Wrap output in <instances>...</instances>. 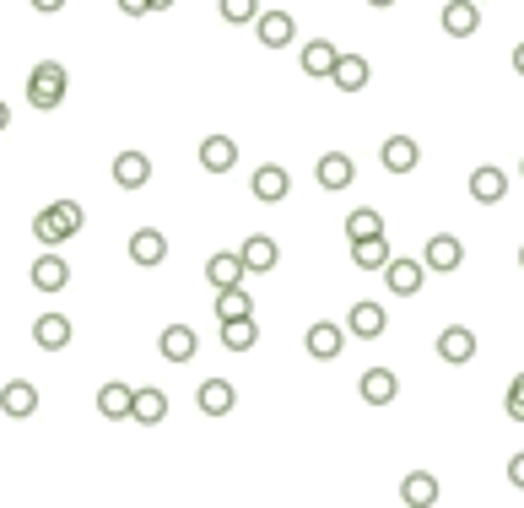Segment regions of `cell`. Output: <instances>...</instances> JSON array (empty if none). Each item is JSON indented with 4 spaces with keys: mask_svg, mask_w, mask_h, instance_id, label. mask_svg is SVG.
<instances>
[{
    "mask_svg": "<svg viewBox=\"0 0 524 508\" xmlns=\"http://www.w3.org/2000/svg\"><path fill=\"white\" fill-rule=\"evenodd\" d=\"M82 222H87V211L76 206V200H55V206H44L33 217V233H38V244H65V238H76L82 233Z\"/></svg>",
    "mask_w": 524,
    "mask_h": 508,
    "instance_id": "cell-1",
    "label": "cell"
},
{
    "mask_svg": "<svg viewBox=\"0 0 524 508\" xmlns=\"http://www.w3.org/2000/svg\"><path fill=\"white\" fill-rule=\"evenodd\" d=\"M28 103H33V109H60V103H65V65H60V60L33 65V76H28Z\"/></svg>",
    "mask_w": 524,
    "mask_h": 508,
    "instance_id": "cell-2",
    "label": "cell"
},
{
    "mask_svg": "<svg viewBox=\"0 0 524 508\" xmlns=\"http://www.w3.org/2000/svg\"><path fill=\"white\" fill-rule=\"evenodd\" d=\"M422 265H427V271H438V276L460 271V265H465V244L454 233H433V238H427V249H422Z\"/></svg>",
    "mask_w": 524,
    "mask_h": 508,
    "instance_id": "cell-3",
    "label": "cell"
},
{
    "mask_svg": "<svg viewBox=\"0 0 524 508\" xmlns=\"http://www.w3.org/2000/svg\"><path fill=\"white\" fill-rule=\"evenodd\" d=\"M384 282H389V292H395V298H416V292H422V282H427V265H422V260H400V254H389Z\"/></svg>",
    "mask_w": 524,
    "mask_h": 508,
    "instance_id": "cell-4",
    "label": "cell"
},
{
    "mask_svg": "<svg viewBox=\"0 0 524 508\" xmlns=\"http://www.w3.org/2000/svg\"><path fill=\"white\" fill-rule=\"evenodd\" d=\"M308 357H314V363H335V357L346 352V330L335 325V319H319V325H308Z\"/></svg>",
    "mask_w": 524,
    "mask_h": 508,
    "instance_id": "cell-5",
    "label": "cell"
},
{
    "mask_svg": "<svg viewBox=\"0 0 524 508\" xmlns=\"http://www.w3.org/2000/svg\"><path fill=\"white\" fill-rule=\"evenodd\" d=\"M168 260V238L163 227H136L130 233V265H141V271H152V265Z\"/></svg>",
    "mask_w": 524,
    "mask_h": 508,
    "instance_id": "cell-6",
    "label": "cell"
},
{
    "mask_svg": "<svg viewBox=\"0 0 524 508\" xmlns=\"http://www.w3.org/2000/svg\"><path fill=\"white\" fill-rule=\"evenodd\" d=\"M384 330H389V309H379V303H352V314H346V336L379 341Z\"/></svg>",
    "mask_w": 524,
    "mask_h": 508,
    "instance_id": "cell-7",
    "label": "cell"
},
{
    "mask_svg": "<svg viewBox=\"0 0 524 508\" xmlns=\"http://www.w3.org/2000/svg\"><path fill=\"white\" fill-rule=\"evenodd\" d=\"M249 190H254V200H265V206H281L287 190H292V179H287V168H281V163H260V168H254V179H249Z\"/></svg>",
    "mask_w": 524,
    "mask_h": 508,
    "instance_id": "cell-8",
    "label": "cell"
},
{
    "mask_svg": "<svg viewBox=\"0 0 524 508\" xmlns=\"http://www.w3.org/2000/svg\"><path fill=\"white\" fill-rule=\"evenodd\" d=\"M254 33H260L265 49H287L292 38H298V22H292L287 11H260V17H254Z\"/></svg>",
    "mask_w": 524,
    "mask_h": 508,
    "instance_id": "cell-9",
    "label": "cell"
},
{
    "mask_svg": "<svg viewBox=\"0 0 524 508\" xmlns=\"http://www.w3.org/2000/svg\"><path fill=\"white\" fill-rule=\"evenodd\" d=\"M443 498V481L433 471H411L406 481H400V503L406 508H433Z\"/></svg>",
    "mask_w": 524,
    "mask_h": 508,
    "instance_id": "cell-10",
    "label": "cell"
},
{
    "mask_svg": "<svg viewBox=\"0 0 524 508\" xmlns=\"http://www.w3.org/2000/svg\"><path fill=\"white\" fill-rule=\"evenodd\" d=\"M114 184L119 190H146V184H152V157L146 152H119L114 157Z\"/></svg>",
    "mask_w": 524,
    "mask_h": 508,
    "instance_id": "cell-11",
    "label": "cell"
},
{
    "mask_svg": "<svg viewBox=\"0 0 524 508\" xmlns=\"http://www.w3.org/2000/svg\"><path fill=\"white\" fill-rule=\"evenodd\" d=\"M28 282L38 292H65V287H71V265H65L60 254H38L33 271H28Z\"/></svg>",
    "mask_w": 524,
    "mask_h": 508,
    "instance_id": "cell-12",
    "label": "cell"
},
{
    "mask_svg": "<svg viewBox=\"0 0 524 508\" xmlns=\"http://www.w3.org/2000/svg\"><path fill=\"white\" fill-rule=\"evenodd\" d=\"M438 357H443V363H449V368H465L470 357H476V330H465V325H449V330H443V336H438Z\"/></svg>",
    "mask_w": 524,
    "mask_h": 508,
    "instance_id": "cell-13",
    "label": "cell"
},
{
    "mask_svg": "<svg viewBox=\"0 0 524 508\" xmlns=\"http://www.w3.org/2000/svg\"><path fill=\"white\" fill-rule=\"evenodd\" d=\"M238 260H244V271H249V276H265V271H276L281 249H276V238L254 233V238H244V249H238Z\"/></svg>",
    "mask_w": 524,
    "mask_h": 508,
    "instance_id": "cell-14",
    "label": "cell"
},
{
    "mask_svg": "<svg viewBox=\"0 0 524 508\" xmlns=\"http://www.w3.org/2000/svg\"><path fill=\"white\" fill-rule=\"evenodd\" d=\"M195 346H200V336L190 325H168L163 336H157V357H163V363H190Z\"/></svg>",
    "mask_w": 524,
    "mask_h": 508,
    "instance_id": "cell-15",
    "label": "cell"
},
{
    "mask_svg": "<svg viewBox=\"0 0 524 508\" xmlns=\"http://www.w3.org/2000/svg\"><path fill=\"white\" fill-rule=\"evenodd\" d=\"M314 179L335 195V190H346V184H357V163L346 152H325V157H319V168H314Z\"/></svg>",
    "mask_w": 524,
    "mask_h": 508,
    "instance_id": "cell-16",
    "label": "cell"
},
{
    "mask_svg": "<svg viewBox=\"0 0 524 508\" xmlns=\"http://www.w3.org/2000/svg\"><path fill=\"white\" fill-rule=\"evenodd\" d=\"M379 163H384V173H411L416 163H422V146H416L411 136H389L379 146Z\"/></svg>",
    "mask_w": 524,
    "mask_h": 508,
    "instance_id": "cell-17",
    "label": "cell"
},
{
    "mask_svg": "<svg viewBox=\"0 0 524 508\" xmlns=\"http://www.w3.org/2000/svg\"><path fill=\"white\" fill-rule=\"evenodd\" d=\"M357 395L368 400V406H395L400 379H395L389 368H368V373H362V384H357Z\"/></svg>",
    "mask_w": 524,
    "mask_h": 508,
    "instance_id": "cell-18",
    "label": "cell"
},
{
    "mask_svg": "<svg viewBox=\"0 0 524 508\" xmlns=\"http://www.w3.org/2000/svg\"><path fill=\"white\" fill-rule=\"evenodd\" d=\"M503 195H508V173H503V168L481 163L476 173H470V200H481V206H497Z\"/></svg>",
    "mask_w": 524,
    "mask_h": 508,
    "instance_id": "cell-19",
    "label": "cell"
},
{
    "mask_svg": "<svg viewBox=\"0 0 524 508\" xmlns=\"http://www.w3.org/2000/svg\"><path fill=\"white\" fill-rule=\"evenodd\" d=\"M163 417H168V395L163 390H152V384H146V390H130V422L157 427Z\"/></svg>",
    "mask_w": 524,
    "mask_h": 508,
    "instance_id": "cell-20",
    "label": "cell"
},
{
    "mask_svg": "<svg viewBox=\"0 0 524 508\" xmlns=\"http://www.w3.org/2000/svg\"><path fill=\"white\" fill-rule=\"evenodd\" d=\"M481 28V6L476 0H449V6H443V33L449 38H470Z\"/></svg>",
    "mask_w": 524,
    "mask_h": 508,
    "instance_id": "cell-21",
    "label": "cell"
},
{
    "mask_svg": "<svg viewBox=\"0 0 524 508\" xmlns=\"http://www.w3.org/2000/svg\"><path fill=\"white\" fill-rule=\"evenodd\" d=\"M330 82L341 87V92H362V87H368V60H362V55H346V49H341V55H335V65H330Z\"/></svg>",
    "mask_w": 524,
    "mask_h": 508,
    "instance_id": "cell-22",
    "label": "cell"
},
{
    "mask_svg": "<svg viewBox=\"0 0 524 508\" xmlns=\"http://www.w3.org/2000/svg\"><path fill=\"white\" fill-rule=\"evenodd\" d=\"M238 163V141L233 136H206L200 141V168L206 173H227Z\"/></svg>",
    "mask_w": 524,
    "mask_h": 508,
    "instance_id": "cell-23",
    "label": "cell"
},
{
    "mask_svg": "<svg viewBox=\"0 0 524 508\" xmlns=\"http://www.w3.org/2000/svg\"><path fill=\"white\" fill-rule=\"evenodd\" d=\"M244 276H249V271H244V260H238V254H222V249H217V254L206 260V282L217 287V292H222V287H244Z\"/></svg>",
    "mask_w": 524,
    "mask_h": 508,
    "instance_id": "cell-24",
    "label": "cell"
},
{
    "mask_svg": "<svg viewBox=\"0 0 524 508\" xmlns=\"http://www.w3.org/2000/svg\"><path fill=\"white\" fill-rule=\"evenodd\" d=\"M33 341L44 346V352H60V346H71V319H65V314H38V319H33Z\"/></svg>",
    "mask_w": 524,
    "mask_h": 508,
    "instance_id": "cell-25",
    "label": "cell"
},
{
    "mask_svg": "<svg viewBox=\"0 0 524 508\" xmlns=\"http://www.w3.org/2000/svg\"><path fill=\"white\" fill-rule=\"evenodd\" d=\"M0 411H6V417H33V411H38V390H33V384L28 379H11L6 384V390H0Z\"/></svg>",
    "mask_w": 524,
    "mask_h": 508,
    "instance_id": "cell-26",
    "label": "cell"
},
{
    "mask_svg": "<svg viewBox=\"0 0 524 508\" xmlns=\"http://www.w3.org/2000/svg\"><path fill=\"white\" fill-rule=\"evenodd\" d=\"M352 265L357 271H384L389 265V238H352Z\"/></svg>",
    "mask_w": 524,
    "mask_h": 508,
    "instance_id": "cell-27",
    "label": "cell"
},
{
    "mask_svg": "<svg viewBox=\"0 0 524 508\" xmlns=\"http://www.w3.org/2000/svg\"><path fill=\"white\" fill-rule=\"evenodd\" d=\"M200 411H206V417H227V411H233V384H227V379H206V384H200Z\"/></svg>",
    "mask_w": 524,
    "mask_h": 508,
    "instance_id": "cell-28",
    "label": "cell"
},
{
    "mask_svg": "<svg viewBox=\"0 0 524 508\" xmlns=\"http://www.w3.org/2000/svg\"><path fill=\"white\" fill-rule=\"evenodd\" d=\"M254 341H260V325H254V314L222 319V346H227V352H249Z\"/></svg>",
    "mask_w": 524,
    "mask_h": 508,
    "instance_id": "cell-29",
    "label": "cell"
},
{
    "mask_svg": "<svg viewBox=\"0 0 524 508\" xmlns=\"http://www.w3.org/2000/svg\"><path fill=\"white\" fill-rule=\"evenodd\" d=\"M335 55H341V49H335L330 38H308L303 44V76H330Z\"/></svg>",
    "mask_w": 524,
    "mask_h": 508,
    "instance_id": "cell-30",
    "label": "cell"
},
{
    "mask_svg": "<svg viewBox=\"0 0 524 508\" xmlns=\"http://www.w3.org/2000/svg\"><path fill=\"white\" fill-rule=\"evenodd\" d=\"M98 411H103L109 422H125V417H130V384H119V379L103 384V390H98Z\"/></svg>",
    "mask_w": 524,
    "mask_h": 508,
    "instance_id": "cell-31",
    "label": "cell"
},
{
    "mask_svg": "<svg viewBox=\"0 0 524 508\" xmlns=\"http://www.w3.org/2000/svg\"><path fill=\"white\" fill-rule=\"evenodd\" d=\"M384 233V217L373 206H357L352 217H346V238H379Z\"/></svg>",
    "mask_w": 524,
    "mask_h": 508,
    "instance_id": "cell-32",
    "label": "cell"
},
{
    "mask_svg": "<svg viewBox=\"0 0 524 508\" xmlns=\"http://www.w3.org/2000/svg\"><path fill=\"white\" fill-rule=\"evenodd\" d=\"M244 314H254L249 292L244 287H222L217 292V319H244Z\"/></svg>",
    "mask_w": 524,
    "mask_h": 508,
    "instance_id": "cell-33",
    "label": "cell"
},
{
    "mask_svg": "<svg viewBox=\"0 0 524 508\" xmlns=\"http://www.w3.org/2000/svg\"><path fill=\"white\" fill-rule=\"evenodd\" d=\"M222 22H233V28H249L254 17H260V0H217Z\"/></svg>",
    "mask_w": 524,
    "mask_h": 508,
    "instance_id": "cell-34",
    "label": "cell"
},
{
    "mask_svg": "<svg viewBox=\"0 0 524 508\" xmlns=\"http://www.w3.org/2000/svg\"><path fill=\"white\" fill-rule=\"evenodd\" d=\"M503 411H508V417H514V422H524V390H508Z\"/></svg>",
    "mask_w": 524,
    "mask_h": 508,
    "instance_id": "cell-35",
    "label": "cell"
},
{
    "mask_svg": "<svg viewBox=\"0 0 524 508\" xmlns=\"http://www.w3.org/2000/svg\"><path fill=\"white\" fill-rule=\"evenodd\" d=\"M508 481H514V487L524 492V449L514 454V460H508Z\"/></svg>",
    "mask_w": 524,
    "mask_h": 508,
    "instance_id": "cell-36",
    "label": "cell"
},
{
    "mask_svg": "<svg viewBox=\"0 0 524 508\" xmlns=\"http://www.w3.org/2000/svg\"><path fill=\"white\" fill-rule=\"evenodd\" d=\"M114 6L125 11V17H146V11H152V6H146V0H114Z\"/></svg>",
    "mask_w": 524,
    "mask_h": 508,
    "instance_id": "cell-37",
    "label": "cell"
},
{
    "mask_svg": "<svg viewBox=\"0 0 524 508\" xmlns=\"http://www.w3.org/2000/svg\"><path fill=\"white\" fill-rule=\"evenodd\" d=\"M33 11H44V17H55V11H65V0H28Z\"/></svg>",
    "mask_w": 524,
    "mask_h": 508,
    "instance_id": "cell-38",
    "label": "cell"
},
{
    "mask_svg": "<svg viewBox=\"0 0 524 508\" xmlns=\"http://www.w3.org/2000/svg\"><path fill=\"white\" fill-rule=\"evenodd\" d=\"M11 130V109H6V98H0V136Z\"/></svg>",
    "mask_w": 524,
    "mask_h": 508,
    "instance_id": "cell-39",
    "label": "cell"
},
{
    "mask_svg": "<svg viewBox=\"0 0 524 508\" xmlns=\"http://www.w3.org/2000/svg\"><path fill=\"white\" fill-rule=\"evenodd\" d=\"M514 71L524 76V44H514Z\"/></svg>",
    "mask_w": 524,
    "mask_h": 508,
    "instance_id": "cell-40",
    "label": "cell"
},
{
    "mask_svg": "<svg viewBox=\"0 0 524 508\" xmlns=\"http://www.w3.org/2000/svg\"><path fill=\"white\" fill-rule=\"evenodd\" d=\"M146 6H152V11H168V6H173V0H146Z\"/></svg>",
    "mask_w": 524,
    "mask_h": 508,
    "instance_id": "cell-41",
    "label": "cell"
},
{
    "mask_svg": "<svg viewBox=\"0 0 524 508\" xmlns=\"http://www.w3.org/2000/svg\"><path fill=\"white\" fill-rule=\"evenodd\" d=\"M368 6H379V11H389V6H395V0H368Z\"/></svg>",
    "mask_w": 524,
    "mask_h": 508,
    "instance_id": "cell-42",
    "label": "cell"
},
{
    "mask_svg": "<svg viewBox=\"0 0 524 508\" xmlns=\"http://www.w3.org/2000/svg\"><path fill=\"white\" fill-rule=\"evenodd\" d=\"M508 390H524V373H519V379H514V384H508Z\"/></svg>",
    "mask_w": 524,
    "mask_h": 508,
    "instance_id": "cell-43",
    "label": "cell"
},
{
    "mask_svg": "<svg viewBox=\"0 0 524 508\" xmlns=\"http://www.w3.org/2000/svg\"><path fill=\"white\" fill-rule=\"evenodd\" d=\"M519 265H524V249H519Z\"/></svg>",
    "mask_w": 524,
    "mask_h": 508,
    "instance_id": "cell-44",
    "label": "cell"
},
{
    "mask_svg": "<svg viewBox=\"0 0 524 508\" xmlns=\"http://www.w3.org/2000/svg\"><path fill=\"white\" fill-rule=\"evenodd\" d=\"M519 179H524V163H519Z\"/></svg>",
    "mask_w": 524,
    "mask_h": 508,
    "instance_id": "cell-45",
    "label": "cell"
},
{
    "mask_svg": "<svg viewBox=\"0 0 524 508\" xmlns=\"http://www.w3.org/2000/svg\"><path fill=\"white\" fill-rule=\"evenodd\" d=\"M476 6H487V0H476Z\"/></svg>",
    "mask_w": 524,
    "mask_h": 508,
    "instance_id": "cell-46",
    "label": "cell"
}]
</instances>
